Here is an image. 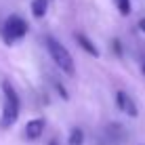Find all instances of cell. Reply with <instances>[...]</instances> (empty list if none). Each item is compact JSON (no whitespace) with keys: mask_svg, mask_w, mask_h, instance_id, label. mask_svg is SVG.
I'll return each mask as SVG.
<instances>
[{"mask_svg":"<svg viewBox=\"0 0 145 145\" xmlns=\"http://www.w3.org/2000/svg\"><path fill=\"white\" fill-rule=\"evenodd\" d=\"M44 44H46V48H48V53H51L53 61L59 65V69H61V72H65L67 76H74V74H76V65H74L72 53H69L67 48L59 42V40H55L53 36H46V38H44Z\"/></svg>","mask_w":145,"mask_h":145,"instance_id":"cell-1","label":"cell"},{"mask_svg":"<svg viewBox=\"0 0 145 145\" xmlns=\"http://www.w3.org/2000/svg\"><path fill=\"white\" fill-rule=\"evenodd\" d=\"M2 91H4V109H2V118H0V122H2L4 128H8V126H13V124L17 122L21 103H19V95L15 93V88L7 82V80L2 82Z\"/></svg>","mask_w":145,"mask_h":145,"instance_id":"cell-2","label":"cell"},{"mask_svg":"<svg viewBox=\"0 0 145 145\" xmlns=\"http://www.w3.org/2000/svg\"><path fill=\"white\" fill-rule=\"evenodd\" d=\"M27 34V21L21 19L19 15H11L4 23V38L7 42H13V40H19Z\"/></svg>","mask_w":145,"mask_h":145,"instance_id":"cell-3","label":"cell"},{"mask_svg":"<svg viewBox=\"0 0 145 145\" xmlns=\"http://www.w3.org/2000/svg\"><path fill=\"white\" fill-rule=\"evenodd\" d=\"M116 103H118V107L122 109L126 116H131V118H137V116H139L137 103L133 101V97H131L126 91H118V93H116Z\"/></svg>","mask_w":145,"mask_h":145,"instance_id":"cell-4","label":"cell"},{"mask_svg":"<svg viewBox=\"0 0 145 145\" xmlns=\"http://www.w3.org/2000/svg\"><path fill=\"white\" fill-rule=\"evenodd\" d=\"M42 131H44V120H42V118L29 120V122L25 124V139L34 141V139H38L40 135H42Z\"/></svg>","mask_w":145,"mask_h":145,"instance_id":"cell-5","label":"cell"},{"mask_svg":"<svg viewBox=\"0 0 145 145\" xmlns=\"http://www.w3.org/2000/svg\"><path fill=\"white\" fill-rule=\"evenodd\" d=\"M74 38H76V42H78V44H80V46H82L88 55H93L95 59H97V57H101V51L97 48V44H95L88 36H84V34H80V32H78V34H74Z\"/></svg>","mask_w":145,"mask_h":145,"instance_id":"cell-6","label":"cell"},{"mask_svg":"<svg viewBox=\"0 0 145 145\" xmlns=\"http://www.w3.org/2000/svg\"><path fill=\"white\" fill-rule=\"evenodd\" d=\"M32 15L36 19H42L46 15V0H32Z\"/></svg>","mask_w":145,"mask_h":145,"instance_id":"cell-7","label":"cell"},{"mask_svg":"<svg viewBox=\"0 0 145 145\" xmlns=\"http://www.w3.org/2000/svg\"><path fill=\"white\" fill-rule=\"evenodd\" d=\"M67 143H69V145H82V143H84V133H82V128H72V131H69Z\"/></svg>","mask_w":145,"mask_h":145,"instance_id":"cell-8","label":"cell"},{"mask_svg":"<svg viewBox=\"0 0 145 145\" xmlns=\"http://www.w3.org/2000/svg\"><path fill=\"white\" fill-rule=\"evenodd\" d=\"M116 4H118V11L122 15L131 13V0H116Z\"/></svg>","mask_w":145,"mask_h":145,"instance_id":"cell-9","label":"cell"},{"mask_svg":"<svg viewBox=\"0 0 145 145\" xmlns=\"http://www.w3.org/2000/svg\"><path fill=\"white\" fill-rule=\"evenodd\" d=\"M139 29H141V32H145V19H141V21H139Z\"/></svg>","mask_w":145,"mask_h":145,"instance_id":"cell-10","label":"cell"},{"mask_svg":"<svg viewBox=\"0 0 145 145\" xmlns=\"http://www.w3.org/2000/svg\"><path fill=\"white\" fill-rule=\"evenodd\" d=\"M141 74L145 76V61H143V65H141Z\"/></svg>","mask_w":145,"mask_h":145,"instance_id":"cell-11","label":"cell"},{"mask_svg":"<svg viewBox=\"0 0 145 145\" xmlns=\"http://www.w3.org/2000/svg\"><path fill=\"white\" fill-rule=\"evenodd\" d=\"M48 145H59L57 141H55V139H53V141H48Z\"/></svg>","mask_w":145,"mask_h":145,"instance_id":"cell-12","label":"cell"}]
</instances>
